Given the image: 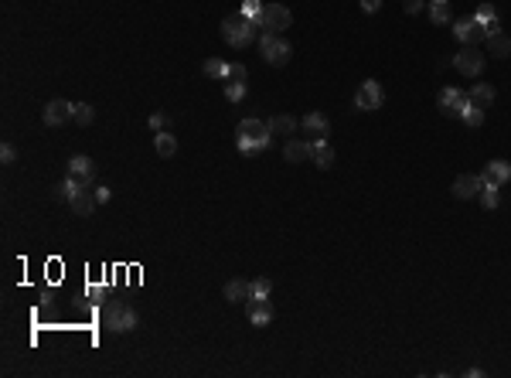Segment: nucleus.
I'll return each instance as SVG.
<instances>
[{
  "label": "nucleus",
  "mask_w": 511,
  "mask_h": 378,
  "mask_svg": "<svg viewBox=\"0 0 511 378\" xmlns=\"http://www.w3.org/2000/svg\"><path fill=\"white\" fill-rule=\"evenodd\" d=\"M259 34H263L259 21L249 17V14H242V10L228 14L226 21H222V38H226L228 48H249L252 41H259Z\"/></svg>",
  "instance_id": "nucleus-1"
},
{
  "label": "nucleus",
  "mask_w": 511,
  "mask_h": 378,
  "mask_svg": "<svg viewBox=\"0 0 511 378\" xmlns=\"http://www.w3.org/2000/svg\"><path fill=\"white\" fill-rule=\"evenodd\" d=\"M137 324H140V317H137V310L130 304H123V300H106L103 304V327H110L113 334H126Z\"/></svg>",
  "instance_id": "nucleus-2"
},
{
  "label": "nucleus",
  "mask_w": 511,
  "mask_h": 378,
  "mask_svg": "<svg viewBox=\"0 0 511 378\" xmlns=\"http://www.w3.org/2000/svg\"><path fill=\"white\" fill-rule=\"evenodd\" d=\"M259 52H263V61H266V65L283 68L286 61H290V54H293V48H290V41H283L277 31H263V34H259Z\"/></svg>",
  "instance_id": "nucleus-3"
},
{
  "label": "nucleus",
  "mask_w": 511,
  "mask_h": 378,
  "mask_svg": "<svg viewBox=\"0 0 511 378\" xmlns=\"http://www.w3.org/2000/svg\"><path fill=\"white\" fill-rule=\"evenodd\" d=\"M256 21H259V28H263V31H277V34H283L286 28L293 24V14H290V7H286V3H266V7H263V14H259Z\"/></svg>",
  "instance_id": "nucleus-4"
},
{
  "label": "nucleus",
  "mask_w": 511,
  "mask_h": 378,
  "mask_svg": "<svg viewBox=\"0 0 511 378\" xmlns=\"http://www.w3.org/2000/svg\"><path fill=\"white\" fill-rule=\"evenodd\" d=\"M382 103H385V89L375 79H365L358 86V92H354V109L358 112H375V109H382Z\"/></svg>",
  "instance_id": "nucleus-5"
},
{
  "label": "nucleus",
  "mask_w": 511,
  "mask_h": 378,
  "mask_svg": "<svg viewBox=\"0 0 511 378\" xmlns=\"http://www.w3.org/2000/svg\"><path fill=\"white\" fill-rule=\"evenodd\" d=\"M454 68L460 75H467V79H477L484 72V52H477V45H463L454 54Z\"/></svg>",
  "instance_id": "nucleus-6"
},
{
  "label": "nucleus",
  "mask_w": 511,
  "mask_h": 378,
  "mask_svg": "<svg viewBox=\"0 0 511 378\" xmlns=\"http://www.w3.org/2000/svg\"><path fill=\"white\" fill-rule=\"evenodd\" d=\"M437 106H440V112L443 116H463L467 112V92H460V89H454V86H447V89H440V96H437Z\"/></svg>",
  "instance_id": "nucleus-7"
},
{
  "label": "nucleus",
  "mask_w": 511,
  "mask_h": 378,
  "mask_svg": "<svg viewBox=\"0 0 511 378\" xmlns=\"http://www.w3.org/2000/svg\"><path fill=\"white\" fill-rule=\"evenodd\" d=\"M235 140H273V133H270V123H266V119L246 116V119L239 123V130H235Z\"/></svg>",
  "instance_id": "nucleus-8"
},
{
  "label": "nucleus",
  "mask_w": 511,
  "mask_h": 378,
  "mask_svg": "<svg viewBox=\"0 0 511 378\" xmlns=\"http://www.w3.org/2000/svg\"><path fill=\"white\" fill-rule=\"evenodd\" d=\"M68 177L82 181L86 188H96V161L86 157V154H75V157L68 161Z\"/></svg>",
  "instance_id": "nucleus-9"
},
{
  "label": "nucleus",
  "mask_w": 511,
  "mask_h": 378,
  "mask_svg": "<svg viewBox=\"0 0 511 378\" xmlns=\"http://www.w3.org/2000/svg\"><path fill=\"white\" fill-rule=\"evenodd\" d=\"M246 314H249V324H256V327H266L270 321H273V300L270 297H252L249 304H246Z\"/></svg>",
  "instance_id": "nucleus-10"
},
{
  "label": "nucleus",
  "mask_w": 511,
  "mask_h": 378,
  "mask_svg": "<svg viewBox=\"0 0 511 378\" xmlns=\"http://www.w3.org/2000/svg\"><path fill=\"white\" fill-rule=\"evenodd\" d=\"M283 157H286V163H307L314 157V143L303 140V137H290L283 143Z\"/></svg>",
  "instance_id": "nucleus-11"
},
{
  "label": "nucleus",
  "mask_w": 511,
  "mask_h": 378,
  "mask_svg": "<svg viewBox=\"0 0 511 378\" xmlns=\"http://www.w3.org/2000/svg\"><path fill=\"white\" fill-rule=\"evenodd\" d=\"M72 106L75 103H68V99H52L48 106H45V112H41V119H45V126H65L68 119H72Z\"/></svg>",
  "instance_id": "nucleus-12"
},
{
  "label": "nucleus",
  "mask_w": 511,
  "mask_h": 378,
  "mask_svg": "<svg viewBox=\"0 0 511 378\" xmlns=\"http://www.w3.org/2000/svg\"><path fill=\"white\" fill-rule=\"evenodd\" d=\"M454 38L460 41V45H481V41H484V28H481L474 17L457 21V24H454Z\"/></svg>",
  "instance_id": "nucleus-13"
},
{
  "label": "nucleus",
  "mask_w": 511,
  "mask_h": 378,
  "mask_svg": "<svg viewBox=\"0 0 511 378\" xmlns=\"http://www.w3.org/2000/svg\"><path fill=\"white\" fill-rule=\"evenodd\" d=\"M300 130H303L307 137H314V140H324V137L331 133V119H328L324 112H307V116L300 119Z\"/></svg>",
  "instance_id": "nucleus-14"
},
{
  "label": "nucleus",
  "mask_w": 511,
  "mask_h": 378,
  "mask_svg": "<svg viewBox=\"0 0 511 378\" xmlns=\"http://www.w3.org/2000/svg\"><path fill=\"white\" fill-rule=\"evenodd\" d=\"M68 205H72V212H75L79 218H89L92 212H96V205H99V201H96V191L82 184V188L72 195V201H68Z\"/></svg>",
  "instance_id": "nucleus-15"
},
{
  "label": "nucleus",
  "mask_w": 511,
  "mask_h": 378,
  "mask_svg": "<svg viewBox=\"0 0 511 378\" xmlns=\"http://www.w3.org/2000/svg\"><path fill=\"white\" fill-rule=\"evenodd\" d=\"M494 96H498V92H494L491 82H474L470 92H467V103H470L474 109H488L491 103H494Z\"/></svg>",
  "instance_id": "nucleus-16"
},
{
  "label": "nucleus",
  "mask_w": 511,
  "mask_h": 378,
  "mask_svg": "<svg viewBox=\"0 0 511 378\" xmlns=\"http://www.w3.org/2000/svg\"><path fill=\"white\" fill-rule=\"evenodd\" d=\"M454 195L460 201H470L481 195V174H460L454 181Z\"/></svg>",
  "instance_id": "nucleus-17"
},
{
  "label": "nucleus",
  "mask_w": 511,
  "mask_h": 378,
  "mask_svg": "<svg viewBox=\"0 0 511 378\" xmlns=\"http://www.w3.org/2000/svg\"><path fill=\"white\" fill-rule=\"evenodd\" d=\"M481 181H484V184H498V188H501V184H508V181H511V163L501 161V157H498V161H491L488 167H484Z\"/></svg>",
  "instance_id": "nucleus-18"
},
{
  "label": "nucleus",
  "mask_w": 511,
  "mask_h": 378,
  "mask_svg": "<svg viewBox=\"0 0 511 378\" xmlns=\"http://www.w3.org/2000/svg\"><path fill=\"white\" fill-rule=\"evenodd\" d=\"M256 293H252V283L246 279H228L226 283V300L228 304H249Z\"/></svg>",
  "instance_id": "nucleus-19"
},
{
  "label": "nucleus",
  "mask_w": 511,
  "mask_h": 378,
  "mask_svg": "<svg viewBox=\"0 0 511 378\" xmlns=\"http://www.w3.org/2000/svg\"><path fill=\"white\" fill-rule=\"evenodd\" d=\"M266 123H270V133H273V137H286V140H290V137L297 133V126H300L290 112H277V116H270Z\"/></svg>",
  "instance_id": "nucleus-20"
},
{
  "label": "nucleus",
  "mask_w": 511,
  "mask_h": 378,
  "mask_svg": "<svg viewBox=\"0 0 511 378\" xmlns=\"http://www.w3.org/2000/svg\"><path fill=\"white\" fill-rule=\"evenodd\" d=\"M310 143H314V157H310V161L317 163L321 170H331V167H334V147H331L328 140H310Z\"/></svg>",
  "instance_id": "nucleus-21"
},
{
  "label": "nucleus",
  "mask_w": 511,
  "mask_h": 378,
  "mask_svg": "<svg viewBox=\"0 0 511 378\" xmlns=\"http://www.w3.org/2000/svg\"><path fill=\"white\" fill-rule=\"evenodd\" d=\"M484 45H488V54H494V58H508L511 54V38L501 34V31H498V34H488Z\"/></svg>",
  "instance_id": "nucleus-22"
},
{
  "label": "nucleus",
  "mask_w": 511,
  "mask_h": 378,
  "mask_svg": "<svg viewBox=\"0 0 511 378\" xmlns=\"http://www.w3.org/2000/svg\"><path fill=\"white\" fill-rule=\"evenodd\" d=\"M154 150H157V157H174V154H177V137L168 133V130H161V133L154 137Z\"/></svg>",
  "instance_id": "nucleus-23"
},
{
  "label": "nucleus",
  "mask_w": 511,
  "mask_h": 378,
  "mask_svg": "<svg viewBox=\"0 0 511 378\" xmlns=\"http://www.w3.org/2000/svg\"><path fill=\"white\" fill-rule=\"evenodd\" d=\"M82 188V181H75V177H65L61 184L52 188V201H72V195Z\"/></svg>",
  "instance_id": "nucleus-24"
},
{
  "label": "nucleus",
  "mask_w": 511,
  "mask_h": 378,
  "mask_svg": "<svg viewBox=\"0 0 511 378\" xmlns=\"http://www.w3.org/2000/svg\"><path fill=\"white\" fill-rule=\"evenodd\" d=\"M430 21L440 24V28H447V24H450V3H447V0H433V3H430Z\"/></svg>",
  "instance_id": "nucleus-25"
},
{
  "label": "nucleus",
  "mask_w": 511,
  "mask_h": 378,
  "mask_svg": "<svg viewBox=\"0 0 511 378\" xmlns=\"http://www.w3.org/2000/svg\"><path fill=\"white\" fill-rule=\"evenodd\" d=\"M270 143L273 140H235V147H239L242 157H256L259 150H270Z\"/></svg>",
  "instance_id": "nucleus-26"
},
{
  "label": "nucleus",
  "mask_w": 511,
  "mask_h": 378,
  "mask_svg": "<svg viewBox=\"0 0 511 378\" xmlns=\"http://www.w3.org/2000/svg\"><path fill=\"white\" fill-rule=\"evenodd\" d=\"M481 201H484V208H491V212H494V208L501 205V188H498V184H484V181H481Z\"/></svg>",
  "instance_id": "nucleus-27"
},
{
  "label": "nucleus",
  "mask_w": 511,
  "mask_h": 378,
  "mask_svg": "<svg viewBox=\"0 0 511 378\" xmlns=\"http://www.w3.org/2000/svg\"><path fill=\"white\" fill-rule=\"evenodd\" d=\"M72 119H75V126H92L96 109L89 106V103H75V106H72Z\"/></svg>",
  "instance_id": "nucleus-28"
},
{
  "label": "nucleus",
  "mask_w": 511,
  "mask_h": 378,
  "mask_svg": "<svg viewBox=\"0 0 511 378\" xmlns=\"http://www.w3.org/2000/svg\"><path fill=\"white\" fill-rule=\"evenodd\" d=\"M201 72H205L208 79H226V75H228V61H222V58H208V61L201 65Z\"/></svg>",
  "instance_id": "nucleus-29"
},
{
  "label": "nucleus",
  "mask_w": 511,
  "mask_h": 378,
  "mask_svg": "<svg viewBox=\"0 0 511 378\" xmlns=\"http://www.w3.org/2000/svg\"><path fill=\"white\" fill-rule=\"evenodd\" d=\"M474 21H477L481 28H488L491 21H498V7H494V3H481V7L474 10Z\"/></svg>",
  "instance_id": "nucleus-30"
},
{
  "label": "nucleus",
  "mask_w": 511,
  "mask_h": 378,
  "mask_svg": "<svg viewBox=\"0 0 511 378\" xmlns=\"http://www.w3.org/2000/svg\"><path fill=\"white\" fill-rule=\"evenodd\" d=\"M246 96V82H232V79H226V99L228 103H239Z\"/></svg>",
  "instance_id": "nucleus-31"
},
{
  "label": "nucleus",
  "mask_w": 511,
  "mask_h": 378,
  "mask_svg": "<svg viewBox=\"0 0 511 378\" xmlns=\"http://www.w3.org/2000/svg\"><path fill=\"white\" fill-rule=\"evenodd\" d=\"M252 293H256V297H270V293H273V279H266V276L252 279Z\"/></svg>",
  "instance_id": "nucleus-32"
},
{
  "label": "nucleus",
  "mask_w": 511,
  "mask_h": 378,
  "mask_svg": "<svg viewBox=\"0 0 511 378\" xmlns=\"http://www.w3.org/2000/svg\"><path fill=\"white\" fill-rule=\"evenodd\" d=\"M460 119H463L467 126H481V123H484V109H474V106H467V112H463Z\"/></svg>",
  "instance_id": "nucleus-33"
},
{
  "label": "nucleus",
  "mask_w": 511,
  "mask_h": 378,
  "mask_svg": "<svg viewBox=\"0 0 511 378\" xmlns=\"http://www.w3.org/2000/svg\"><path fill=\"white\" fill-rule=\"evenodd\" d=\"M226 79H232V82H246V65H242V61H232Z\"/></svg>",
  "instance_id": "nucleus-34"
},
{
  "label": "nucleus",
  "mask_w": 511,
  "mask_h": 378,
  "mask_svg": "<svg viewBox=\"0 0 511 378\" xmlns=\"http://www.w3.org/2000/svg\"><path fill=\"white\" fill-rule=\"evenodd\" d=\"M263 7H266L263 0H246V3H242V14H249V17H259V14H263Z\"/></svg>",
  "instance_id": "nucleus-35"
},
{
  "label": "nucleus",
  "mask_w": 511,
  "mask_h": 378,
  "mask_svg": "<svg viewBox=\"0 0 511 378\" xmlns=\"http://www.w3.org/2000/svg\"><path fill=\"white\" fill-rule=\"evenodd\" d=\"M0 161H3V163H14V161H17V150H14V143H3V147H0Z\"/></svg>",
  "instance_id": "nucleus-36"
},
{
  "label": "nucleus",
  "mask_w": 511,
  "mask_h": 378,
  "mask_svg": "<svg viewBox=\"0 0 511 378\" xmlns=\"http://www.w3.org/2000/svg\"><path fill=\"white\" fill-rule=\"evenodd\" d=\"M164 126H168V116H164V112H154V116H150V130H154V133H161Z\"/></svg>",
  "instance_id": "nucleus-37"
},
{
  "label": "nucleus",
  "mask_w": 511,
  "mask_h": 378,
  "mask_svg": "<svg viewBox=\"0 0 511 378\" xmlns=\"http://www.w3.org/2000/svg\"><path fill=\"white\" fill-rule=\"evenodd\" d=\"M92 191H96V201H99V205H106V201H110V198H113V191H110V188H106V184H96V188H92Z\"/></svg>",
  "instance_id": "nucleus-38"
},
{
  "label": "nucleus",
  "mask_w": 511,
  "mask_h": 378,
  "mask_svg": "<svg viewBox=\"0 0 511 378\" xmlns=\"http://www.w3.org/2000/svg\"><path fill=\"white\" fill-rule=\"evenodd\" d=\"M402 7H405V14H419L423 10V0H405Z\"/></svg>",
  "instance_id": "nucleus-39"
},
{
  "label": "nucleus",
  "mask_w": 511,
  "mask_h": 378,
  "mask_svg": "<svg viewBox=\"0 0 511 378\" xmlns=\"http://www.w3.org/2000/svg\"><path fill=\"white\" fill-rule=\"evenodd\" d=\"M379 7H382V0H361V10H365V14H375Z\"/></svg>",
  "instance_id": "nucleus-40"
}]
</instances>
